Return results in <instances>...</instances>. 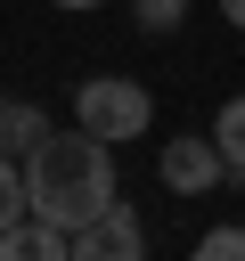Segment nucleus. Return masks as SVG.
<instances>
[{
	"instance_id": "f257e3e1",
	"label": "nucleus",
	"mask_w": 245,
	"mask_h": 261,
	"mask_svg": "<svg viewBox=\"0 0 245 261\" xmlns=\"http://www.w3.org/2000/svg\"><path fill=\"white\" fill-rule=\"evenodd\" d=\"M114 204V147L90 139L82 122L74 130H49L33 155H24V212L57 220V228H82Z\"/></svg>"
},
{
	"instance_id": "f03ea898",
	"label": "nucleus",
	"mask_w": 245,
	"mask_h": 261,
	"mask_svg": "<svg viewBox=\"0 0 245 261\" xmlns=\"http://www.w3.org/2000/svg\"><path fill=\"white\" fill-rule=\"evenodd\" d=\"M74 122L90 130V139H147V122H155V98L139 90V82H122V73H98V82H82L74 90Z\"/></svg>"
},
{
	"instance_id": "7ed1b4c3",
	"label": "nucleus",
	"mask_w": 245,
	"mask_h": 261,
	"mask_svg": "<svg viewBox=\"0 0 245 261\" xmlns=\"http://www.w3.org/2000/svg\"><path fill=\"white\" fill-rule=\"evenodd\" d=\"M163 188L172 196H212L220 179H229V155H220V139L212 130H180V139H163Z\"/></svg>"
},
{
	"instance_id": "20e7f679",
	"label": "nucleus",
	"mask_w": 245,
	"mask_h": 261,
	"mask_svg": "<svg viewBox=\"0 0 245 261\" xmlns=\"http://www.w3.org/2000/svg\"><path fill=\"white\" fill-rule=\"evenodd\" d=\"M74 261H147V237H139V212L106 204L98 220L74 228Z\"/></svg>"
},
{
	"instance_id": "39448f33",
	"label": "nucleus",
	"mask_w": 245,
	"mask_h": 261,
	"mask_svg": "<svg viewBox=\"0 0 245 261\" xmlns=\"http://www.w3.org/2000/svg\"><path fill=\"white\" fill-rule=\"evenodd\" d=\"M0 261H74V228H57V220L24 212V220H8V228H0Z\"/></svg>"
},
{
	"instance_id": "423d86ee",
	"label": "nucleus",
	"mask_w": 245,
	"mask_h": 261,
	"mask_svg": "<svg viewBox=\"0 0 245 261\" xmlns=\"http://www.w3.org/2000/svg\"><path fill=\"white\" fill-rule=\"evenodd\" d=\"M41 139H49V114H41V106H24V98H8V106H0V147L33 155Z\"/></svg>"
},
{
	"instance_id": "0eeeda50",
	"label": "nucleus",
	"mask_w": 245,
	"mask_h": 261,
	"mask_svg": "<svg viewBox=\"0 0 245 261\" xmlns=\"http://www.w3.org/2000/svg\"><path fill=\"white\" fill-rule=\"evenodd\" d=\"M212 139H220V155H229V171L245 179V90H237V98H229V106L212 114Z\"/></svg>"
},
{
	"instance_id": "6e6552de",
	"label": "nucleus",
	"mask_w": 245,
	"mask_h": 261,
	"mask_svg": "<svg viewBox=\"0 0 245 261\" xmlns=\"http://www.w3.org/2000/svg\"><path fill=\"white\" fill-rule=\"evenodd\" d=\"M188 261H245V228H204Z\"/></svg>"
},
{
	"instance_id": "1a4fd4ad",
	"label": "nucleus",
	"mask_w": 245,
	"mask_h": 261,
	"mask_svg": "<svg viewBox=\"0 0 245 261\" xmlns=\"http://www.w3.org/2000/svg\"><path fill=\"white\" fill-rule=\"evenodd\" d=\"M8 220H24V163L0 155V228H8Z\"/></svg>"
},
{
	"instance_id": "9d476101",
	"label": "nucleus",
	"mask_w": 245,
	"mask_h": 261,
	"mask_svg": "<svg viewBox=\"0 0 245 261\" xmlns=\"http://www.w3.org/2000/svg\"><path fill=\"white\" fill-rule=\"evenodd\" d=\"M180 16H188V0H139V24L147 33H172Z\"/></svg>"
},
{
	"instance_id": "9b49d317",
	"label": "nucleus",
	"mask_w": 245,
	"mask_h": 261,
	"mask_svg": "<svg viewBox=\"0 0 245 261\" xmlns=\"http://www.w3.org/2000/svg\"><path fill=\"white\" fill-rule=\"evenodd\" d=\"M220 16H229V24H237V33H245V0H220Z\"/></svg>"
},
{
	"instance_id": "f8f14e48",
	"label": "nucleus",
	"mask_w": 245,
	"mask_h": 261,
	"mask_svg": "<svg viewBox=\"0 0 245 261\" xmlns=\"http://www.w3.org/2000/svg\"><path fill=\"white\" fill-rule=\"evenodd\" d=\"M57 8H106V0H57Z\"/></svg>"
}]
</instances>
